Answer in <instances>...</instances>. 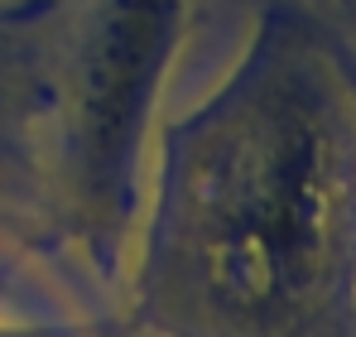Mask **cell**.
<instances>
[{"label":"cell","mask_w":356,"mask_h":337,"mask_svg":"<svg viewBox=\"0 0 356 337\" xmlns=\"http://www.w3.org/2000/svg\"><path fill=\"white\" fill-rule=\"evenodd\" d=\"M197 0H77L58 19L49 92V207L116 236L140 203L174 58Z\"/></svg>","instance_id":"7a4b0ae2"},{"label":"cell","mask_w":356,"mask_h":337,"mask_svg":"<svg viewBox=\"0 0 356 337\" xmlns=\"http://www.w3.org/2000/svg\"><path fill=\"white\" fill-rule=\"evenodd\" d=\"M63 19V15H58ZM58 19L0 24V212H49V92Z\"/></svg>","instance_id":"3957f363"},{"label":"cell","mask_w":356,"mask_h":337,"mask_svg":"<svg viewBox=\"0 0 356 337\" xmlns=\"http://www.w3.org/2000/svg\"><path fill=\"white\" fill-rule=\"evenodd\" d=\"M232 68L159 120L140 294L174 337H313L356 241V92L294 0H255Z\"/></svg>","instance_id":"6da1fadb"},{"label":"cell","mask_w":356,"mask_h":337,"mask_svg":"<svg viewBox=\"0 0 356 337\" xmlns=\"http://www.w3.org/2000/svg\"><path fill=\"white\" fill-rule=\"evenodd\" d=\"M77 0H0V24H44L72 10Z\"/></svg>","instance_id":"277c9868"},{"label":"cell","mask_w":356,"mask_h":337,"mask_svg":"<svg viewBox=\"0 0 356 337\" xmlns=\"http://www.w3.org/2000/svg\"><path fill=\"white\" fill-rule=\"evenodd\" d=\"M236 5H241V10H250V0H236ZM212 10H217V0H197V19H207Z\"/></svg>","instance_id":"5b68a950"}]
</instances>
